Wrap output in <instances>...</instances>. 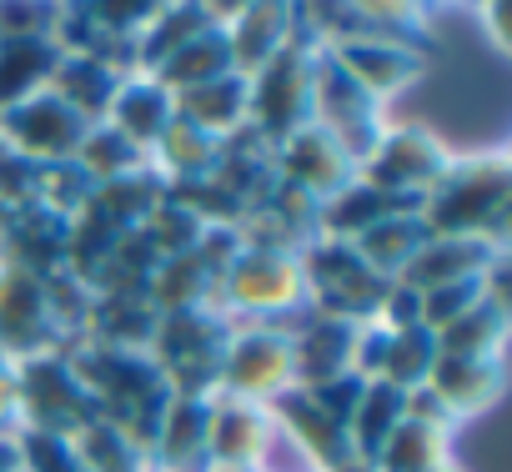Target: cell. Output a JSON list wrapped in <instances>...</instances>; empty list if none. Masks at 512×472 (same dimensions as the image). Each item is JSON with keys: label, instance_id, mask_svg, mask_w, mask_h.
<instances>
[{"label": "cell", "instance_id": "obj_46", "mask_svg": "<svg viewBox=\"0 0 512 472\" xmlns=\"http://www.w3.org/2000/svg\"><path fill=\"white\" fill-rule=\"evenodd\" d=\"M0 472H21V442H16V427H0Z\"/></svg>", "mask_w": 512, "mask_h": 472}, {"label": "cell", "instance_id": "obj_9", "mask_svg": "<svg viewBox=\"0 0 512 472\" xmlns=\"http://www.w3.org/2000/svg\"><path fill=\"white\" fill-rule=\"evenodd\" d=\"M312 126H322L357 166L372 156V146L387 131L382 101H372L322 46V66H317V96H312Z\"/></svg>", "mask_w": 512, "mask_h": 472}, {"label": "cell", "instance_id": "obj_15", "mask_svg": "<svg viewBox=\"0 0 512 472\" xmlns=\"http://www.w3.org/2000/svg\"><path fill=\"white\" fill-rule=\"evenodd\" d=\"M502 257H507V242H492V236H427L397 282L412 287V292H432V287H447V282L487 277V267L502 262Z\"/></svg>", "mask_w": 512, "mask_h": 472}, {"label": "cell", "instance_id": "obj_40", "mask_svg": "<svg viewBox=\"0 0 512 472\" xmlns=\"http://www.w3.org/2000/svg\"><path fill=\"white\" fill-rule=\"evenodd\" d=\"M166 6L171 0H81V11L91 16V26L106 41H116V46H131Z\"/></svg>", "mask_w": 512, "mask_h": 472}, {"label": "cell", "instance_id": "obj_7", "mask_svg": "<svg viewBox=\"0 0 512 472\" xmlns=\"http://www.w3.org/2000/svg\"><path fill=\"white\" fill-rule=\"evenodd\" d=\"M302 272H307V297L317 312L347 317V322H372L382 297H387V277H377L352 242H332V236H312V242L297 252Z\"/></svg>", "mask_w": 512, "mask_h": 472}, {"label": "cell", "instance_id": "obj_10", "mask_svg": "<svg viewBox=\"0 0 512 472\" xmlns=\"http://www.w3.org/2000/svg\"><path fill=\"white\" fill-rule=\"evenodd\" d=\"M61 347H66V337L51 317L46 277L0 262V357L26 362V357L61 352Z\"/></svg>", "mask_w": 512, "mask_h": 472}, {"label": "cell", "instance_id": "obj_35", "mask_svg": "<svg viewBox=\"0 0 512 472\" xmlns=\"http://www.w3.org/2000/svg\"><path fill=\"white\" fill-rule=\"evenodd\" d=\"M71 447L86 462V472H146V447L131 432H121L116 422H106V417L86 422L71 437Z\"/></svg>", "mask_w": 512, "mask_h": 472}, {"label": "cell", "instance_id": "obj_39", "mask_svg": "<svg viewBox=\"0 0 512 472\" xmlns=\"http://www.w3.org/2000/svg\"><path fill=\"white\" fill-rule=\"evenodd\" d=\"M96 196V181L76 166V161H56V166H36V206H46L61 221H76Z\"/></svg>", "mask_w": 512, "mask_h": 472}, {"label": "cell", "instance_id": "obj_14", "mask_svg": "<svg viewBox=\"0 0 512 472\" xmlns=\"http://www.w3.org/2000/svg\"><path fill=\"white\" fill-rule=\"evenodd\" d=\"M357 327H362V322H347V317L302 307V312L287 322L297 387H322V382H332V377H347V372H352V352H357Z\"/></svg>", "mask_w": 512, "mask_h": 472}, {"label": "cell", "instance_id": "obj_27", "mask_svg": "<svg viewBox=\"0 0 512 472\" xmlns=\"http://www.w3.org/2000/svg\"><path fill=\"white\" fill-rule=\"evenodd\" d=\"M226 71H236V61H231L226 26L216 21V26L196 31L191 41H181V46H176L156 71H146V76H156V81L176 96V91H191V86H201V81H216V76H226Z\"/></svg>", "mask_w": 512, "mask_h": 472}, {"label": "cell", "instance_id": "obj_49", "mask_svg": "<svg viewBox=\"0 0 512 472\" xmlns=\"http://www.w3.org/2000/svg\"><path fill=\"white\" fill-rule=\"evenodd\" d=\"M11 216H16L11 206H0V252H6V231H11Z\"/></svg>", "mask_w": 512, "mask_h": 472}, {"label": "cell", "instance_id": "obj_13", "mask_svg": "<svg viewBox=\"0 0 512 472\" xmlns=\"http://www.w3.org/2000/svg\"><path fill=\"white\" fill-rule=\"evenodd\" d=\"M327 56L372 101H392L427 71V51L412 41H397V36H342V41H327Z\"/></svg>", "mask_w": 512, "mask_h": 472}, {"label": "cell", "instance_id": "obj_22", "mask_svg": "<svg viewBox=\"0 0 512 472\" xmlns=\"http://www.w3.org/2000/svg\"><path fill=\"white\" fill-rule=\"evenodd\" d=\"M121 76H126V66H116L111 56L61 51V61H56V71H51V91H56L76 116H86V121L96 126V121H106V111H111V96H116Z\"/></svg>", "mask_w": 512, "mask_h": 472}, {"label": "cell", "instance_id": "obj_36", "mask_svg": "<svg viewBox=\"0 0 512 472\" xmlns=\"http://www.w3.org/2000/svg\"><path fill=\"white\" fill-rule=\"evenodd\" d=\"M432 362H437V332H427V327L387 332V347H382V362H377V382H392V387L412 392V387L427 382Z\"/></svg>", "mask_w": 512, "mask_h": 472}, {"label": "cell", "instance_id": "obj_11", "mask_svg": "<svg viewBox=\"0 0 512 472\" xmlns=\"http://www.w3.org/2000/svg\"><path fill=\"white\" fill-rule=\"evenodd\" d=\"M447 151L432 131L422 126H387L382 141L372 146V156L357 166L362 181H372L377 191H392V196H407L422 206V196L432 191V181L447 171Z\"/></svg>", "mask_w": 512, "mask_h": 472}, {"label": "cell", "instance_id": "obj_29", "mask_svg": "<svg viewBox=\"0 0 512 472\" xmlns=\"http://www.w3.org/2000/svg\"><path fill=\"white\" fill-rule=\"evenodd\" d=\"M216 297V267L201 257V252H181V257H166L151 282H146V302L156 312H186V307H211Z\"/></svg>", "mask_w": 512, "mask_h": 472}, {"label": "cell", "instance_id": "obj_12", "mask_svg": "<svg viewBox=\"0 0 512 472\" xmlns=\"http://www.w3.org/2000/svg\"><path fill=\"white\" fill-rule=\"evenodd\" d=\"M272 171H277L282 191L302 196L307 206H322L327 196H337L357 176V161L322 126H302L282 146H272Z\"/></svg>", "mask_w": 512, "mask_h": 472}, {"label": "cell", "instance_id": "obj_24", "mask_svg": "<svg viewBox=\"0 0 512 472\" xmlns=\"http://www.w3.org/2000/svg\"><path fill=\"white\" fill-rule=\"evenodd\" d=\"M176 116L191 121L196 131L226 141L236 131H246V76L226 71L216 81H201L191 91H176Z\"/></svg>", "mask_w": 512, "mask_h": 472}, {"label": "cell", "instance_id": "obj_4", "mask_svg": "<svg viewBox=\"0 0 512 472\" xmlns=\"http://www.w3.org/2000/svg\"><path fill=\"white\" fill-rule=\"evenodd\" d=\"M231 317L216 307H186V312H161L156 332L146 342V357L166 377L176 397H216V367L231 337Z\"/></svg>", "mask_w": 512, "mask_h": 472}, {"label": "cell", "instance_id": "obj_17", "mask_svg": "<svg viewBox=\"0 0 512 472\" xmlns=\"http://www.w3.org/2000/svg\"><path fill=\"white\" fill-rule=\"evenodd\" d=\"M206 407H211V397H176L171 392L161 427L146 447V472H211Z\"/></svg>", "mask_w": 512, "mask_h": 472}, {"label": "cell", "instance_id": "obj_45", "mask_svg": "<svg viewBox=\"0 0 512 472\" xmlns=\"http://www.w3.org/2000/svg\"><path fill=\"white\" fill-rule=\"evenodd\" d=\"M472 11H482V31L492 36L497 56H507V0H477Z\"/></svg>", "mask_w": 512, "mask_h": 472}, {"label": "cell", "instance_id": "obj_28", "mask_svg": "<svg viewBox=\"0 0 512 472\" xmlns=\"http://www.w3.org/2000/svg\"><path fill=\"white\" fill-rule=\"evenodd\" d=\"M447 447H452V427L402 417L367 462L377 472H437V467H447Z\"/></svg>", "mask_w": 512, "mask_h": 472}, {"label": "cell", "instance_id": "obj_38", "mask_svg": "<svg viewBox=\"0 0 512 472\" xmlns=\"http://www.w3.org/2000/svg\"><path fill=\"white\" fill-rule=\"evenodd\" d=\"M347 16L362 21V31L372 36H397V41H412L422 46V31L432 21V6L427 0H337Z\"/></svg>", "mask_w": 512, "mask_h": 472}, {"label": "cell", "instance_id": "obj_32", "mask_svg": "<svg viewBox=\"0 0 512 472\" xmlns=\"http://www.w3.org/2000/svg\"><path fill=\"white\" fill-rule=\"evenodd\" d=\"M502 342H507V302L492 292L472 312H462L452 327L437 332L442 357H502Z\"/></svg>", "mask_w": 512, "mask_h": 472}, {"label": "cell", "instance_id": "obj_43", "mask_svg": "<svg viewBox=\"0 0 512 472\" xmlns=\"http://www.w3.org/2000/svg\"><path fill=\"white\" fill-rule=\"evenodd\" d=\"M16 442H21V472H86L71 437H61V432L16 427Z\"/></svg>", "mask_w": 512, "mask_h": 472}, {"label": "cell", "instance_id": "obj_30", "mask_svg": "<svg viewBox=\"0 0 512 472\" xmlns=\"http://www.w3.org/2000/svg\"><path fill=\"white\" fill-rule=\"evenodd\" d=\"M61 61V46L56 41H11V36H0V111L36 96L51 86V71Z\"/></svg>", "mask_w": 512, "mask_h": 472}, {"label": "cell", "instance_id": "obj_2", "mask_svg": "<svg viewBox=\"0 0 512 472\" xmlns=\"http://www.w3.org/2000/svg\"><path fill=\"white\" fill-rule=\"evenodd\" d=\"M317 66H322V36L302 21L297 36L246 76V126L267 146H282L292 131L312 126V96H317Z\"/></svg>", "mask_w": 512, "mask_h": 472}, {"label": "cell", "instance_id": "obj_25", "mask_svg": "<svg viewBox=\"0 0 512 472\" xmlns=\"http://www.w3.org/2000/svg\"><path fill=\"white\" fill-rule=\"evenodd\" d=\"M216 161H221V141L206 136V131H196V126L181 121V116H176V121L161 131V141L151 146V171H156L171 191L206 181V176L216 171Z\"/></svg>", "mask_w": 512, "mask_h": 472}, {"label": "cell", "instance_id": "obj_18", "mask_svg": "<svg viewBox=\"0 0 512 472\" xmlns=\"http://www.w3.org/2000/svg\"><path fill=\"white\" fill-rule=\"evenodd\" d=\"M302 26V0H251L226 21L231 61L241 76H251L262 61H272Z\"/></svg>", "mask_w": 512, "mask_h": 472}, {"label": "cell", "instance_id": "obj_26", "mask_svg": "<svg viewBox=\"0 0 512 472\" xmlns=\"http://www.w3.org/2000/svg\"><path fill=\"white\" fill-rule=\"evenodd\" d=\"M422 242H427L422 216H417V211H392V216H382V221H372L367 231H357V236H352V252H357L377 277L397 282V277H402V267L417 257V247H422Z\"/></svg>", "mask_w": 512, "mask_h": 472}, {"label": "cell", "instance_id": "obj_51", "mask_svg": "<svg viewBox=\"0 0 512 472\" xmlns=\"http://www.w3.org/2000/svg\"><path fill=\"white\" fill-rule=\"evenodd\" d=\"M437 472H457V467H452V462H447V467H437Z\"/></svg>", "mask_w": 512, "mask_h": 472}, {"label": "cell", "instance_id": "obj_23", "mask_svg": "<svg viewBox=\"0 0 512 472\" xmlns=\"http://www.w3.org/2000/svg\"><path fill=\"white\" fill-rule=\"evenodd\" d=\"M392 211H417V201L392 196V191H377L372 181L352 176L337 196H327V201L312 211V231H317V236H332V242H352L357 231H367L372 221H382V216H392Z\"/></svg>", "mask_w": 512, "mask_h": 472}, {"label": "cell", "instance_id": "obj_41", "mask_svg": "<svg viewBox=\"0 0 512 472\" xmlns=\"http://www.w3.org/2000/svg\"><path fill=\"white\" fill-rule=\"evenodd\" d=\"M66 0H0V36L11 41H56Z\"/></svg>", "mask_w": 512, "mask_h": 472}, {"label": "cell", "instance_id": "obj_5", "mask_svg": "<svg viewBox=\"0 0 512 472\" xmlns=\"http://www.w3.org/2000/svg\"><path fill=\"white\" fill-rule=\"evenodd\" d=\"M287 387H297L292 372V337L287 327L272 322H236L216 367V392L236 397V402H256L267 407L272 397H282Z\"/></svg>", "mask_w": 512, "mask_h": 472}, {"label": "cell", "instance_id": "obj_47", "mask_svg": "<svg viewBox=\"0 0 512 472\" xmlns=\"http://www.w3.org/2000/svg\"><path fill=\"white\" fill-rule=\"evenodd\" d=\"M241 6H251V0H206V11H211V21H221V26H226V21H231V16H236Z\"/></svg>", "mask_w": 512, "mask_h": 472}, {"label": "cell", "instance_id": "obj_31", "mask_svg": "<svg viewBox=\"0 0 512 472\" xmlns=\"http://www.w3.org/2000/svg\"><path fill=\"white\" fill-rule=\"evenodd\" d=\"M206 26H216L211 11H206V0H171V6L131 41V66H136V71H156L181 41H191V36L206 31Z\"/></svg>", "mask_w": 512, "mask_h": 472}, {"label": "cell", "instance_id": "obj_1", "mask_svg": "<svg viewBox=\"0 0 512 472\" xmlns=\"http://www.w3.org/2000/svg\"><path fill=\"white\" fill-rule=\"evenodd\" d=\"M507 201H512L507 151H477V156L447 161V171L422 196L417 216L427 236H492V242H502Z\"/></svg>", "mask_w": 512, "mask_h": 472}, {"label": "cell", "instance_id": "obj_6", "mask_svg": "<svg viewBox=\"0 0 512 472\" xmlns=\"http://www.w3.org/2000/svg\"><path fill=\"white\" fill-rule=\"evenodd\" d=\"M11 367H16V427L76 437L86 422L101 417L86 382L66 362V352H41V357H26Z\"/></svg>", "mask_w": 512, "mask_h": 472}, {"label": "cell", "instance_id": "obj_8", "mask_svg": "<svg viewBox=\"0 0 512 472\" xmlns=\"http://www.w3.org/2000/svg\"><path fill=\"white\" fill-rule=\"evenodd\" d=\"M91 121L76 116L51 86L16 101L0 111V141H6L16 156H26L31 166H56V161H76L81 141H86Z\"/></svg>", "mask_w": 512, "mask_h": 472}, {"label": "cell", "instance_id": "obj_34", "mask_svg": "<svg viewBox=\"0 0 512 472\" xmlns=\"http://www.w3.org/2000/svg\"><path fill=\"white\" fill-rule=\"evenodd\" d=\"M402 417H407V392L392 387V382L367 377V387H362V397H357V407H352V417H347L352 452H357V457H372Z\"/></svg>", "mask_w": 512, "mask_h": 472}, {"label": "cell", "instance_id": "obj_42", "mask_svg": "<svg viewBox=\"0 0 512 472\" xmlns=\"http://www.w3.org/2000/svg\"><path fill=\"white\" fill-rule=\"evenodd\" d=\"M492 272V267H487ZM422 297V327L427 332H442L452 327L462 312H472L482 297H487V277H467V282H447V287H432V292H417Z\"/></svg>", "mask_w": 512, "mask_h": 472}, {"label": "cell", "instance_id": "obj_44", "mask_svg": "<svg viewBox=\"0 0 512 472\" xmlns=\"http://www.w3.org/2000/svg\"><path fill=\"white\" fill-rule=\"evenodd\" d=\"M362 387H367V377H357V372H347V377H332V382H322V387H307L342 427H347V417H352V407H357V397H362Z\"/></svg>", "mask_w": 512, "mask_h": 472}, {"label": "cell", "instance_id": "obj_19", "mask_svg": "<svg viewBox=\"0 0 512 472\" xmlns=\"http://www.w3.org/2000/svg\"><path fill=\"white\" fill-rule=\"evenodd\" d=\"M272 432L267 407L256 402H236V397H211L206 407V452L211 467H246L256 472V457H262V442Z\"/></svg>", "mask_w": 512, "mask_h": 472}, {"label": "cell", "instance_id": "obj_16", "mask_svg": "<svg viewBox=\"0 0 512 472\" xmlns=\"http://www.w3.org/2000/svg\"><path fill=\"white\" fill-rule=\"evenodd\" d=\"M267 417L312 457V467L317 472H327V467H337V462H347L352 457V437H347V427L307 392V387H287L282 397H272L267 402Z\"/></svg>", "mask_w": 512, "mask_h": 472}, {"label": "cell", "instance_id": "obj_20", "mask_svg": "<svg viewBox=\"0 0 512 472\" xmlns=\"http://www.w3.org/2000/svg\"><path fill=\"white\" fill-rule=\"evenodd\" d=\"M171 121H176V96H171L156 76L126 71L121 86H116V96H111L106 126H116L126 141H136V146L151 156V146L161 141V131H166Z\"/></svg>", "mask_w": 512, "mask_h": 472}, {"label": "cell", "instance_id": "obj_21", "mask_svg": "<svg viewBox=\"0 0 512 472\" xmlns=\"http://www.w3.org/2000/svg\"><path fill=\"white\" fill-rule=\"evenodd\" d=\"M427 392L442 402V412L452 422L472 417V412L497 402V392H502V357H442L437 352V362L427 372Z\"/></svg>", "mask_w": 512, "mask_h": 472}, {"label": "cell", "instance_id": "obj_3", "mask_svg": "<svg viewBox=\"0 0 512 472\" xmlns=\"http://www.w3.org/2000/svg\"><path fill=\"white\" fill-rule=\"evenodd\" d=\"M211 307L226 312L231 322L287 327L302 307H312L302 257L297 252H277V247H236V257L216 272Z\"/></svg>", "mask_w": 512, "mask_h": 472}, {"label": "cell", "instance_id": "obj_33", "mask_svg": "<svg viewBox=\"0 0 512 472\" xmlns=\"http://www.w3.org/2000/svg\"><path fill=\"white\" fill-rule=\"evenodd\" d=\"M166 191H171V186L146 166V171H131V176L101 181V186H96V196H91V211H101L111 226L131 231V226H141V221L166 201Z\"/></svg>", "mask_w": 512, "mask_h": 472}, {"label": "cell", "instance_id": "obj_37", "mask_svg": "<svg viewBox=\"0 0 512 472\" xmlns=\"http://www.w3.org/2000/svg\"><path fill=\"white\" fill-rule=\"evenodd\" d=\"M76 166L101 186V181H116V176H131V171H146V166H151V156H146L136 141H126L116 126L96 121V126L86 131L81 151H76Z\"/></svg>", "mask_w": 512, "mask_h": 472}, {"label": "cell", "instance_id": "obj_48", "mask_svg": "<svg viewBox=\"0 0 512 472\" xmlns=\"http://www.w3.org/2000/svg\"><path fill=\"white\" fill-rule=\"evenodd\" d=\"M327 472H377V467H372L367 457H357V452H352L347 462H337V467H327Z\"/></svg>", "mask_w": 512, "mask_h": 472}, {"label": "cell", "instance_id": "obj_50", "mask_svg": "<svg viewBox=\"0 0 512 472\" xmlns=\"http://www.w3.org/2000/svg\"><path fill=\"white\" fill-rule=\"evenodd\" d=\"M427 6H477V0H427Z\"/></svg>", "mask_w": 512, "mask_h": 472}]
</instances>
